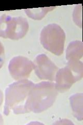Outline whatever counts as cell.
Returning <instances> with one entry per match:
<instances>
[{
  "label": "cell",
  "instance_id": "1",
  "mask_svg": "<svg viewBox=\"0 0 83 125\" xmlns=\"http://www.w3.org/2000/svg\"><path fill=\"white\" fill-rule=\"evenodd\" d=\"M58 91L54 83L42 81L31 89L26 102L28 113H39L50 107L54 103Z\"/></svg>",
  "mask_w": 83,
  "mask_h": 125
},
{
  "label": "cell",
  "instance_id": "2",
  "mask_svg": "<svg viewBox=\"0 0 83 125\" xmlns=\"http://www.w3.org/2000/svg\"><path fill=\"white\" fill-rule=\"evenodd\" d=\"M34 83L28 80H19L10 84L5 90L4 114L9 115L11 111L15 114L28 113L26 102L29 93Z\"/></svg>",
  "mask_w": 83,
  "mask_h": 125
},
{
  "label": "cell",
  "instance_id": "3",
  "mask_svg": "<svg viewBox=\"0 0 83 125\" xmlns=\"http://www.w3.org/2000/svg\"><path fill=\"white\" fill-rule=\"evenodd\" d=\"M65 33L56 23L44 27L40 34V41L44 48L53 54L60 56L64 52Z\"/></svg>",
  "mask_w": 83,
  "mask_h": 125
},
{
  "label": "cell",
  "instance_id": "4",
  "mask_svg": "<svg viewBox=\"0 0 83 125\" xmlns=\"http://www.w3.org/2000/svg\"><path fill=\"white\" fill-rule=\"evenodd\" d=\"M28 29V22L24 17H12L6 14L0 16L1 37L11 40H18L26 36Z\"/></svg>",
  "mask_w": 83,
  "mask_h": 125
},
{
  "label": "cell",
  "instance_id": "5",
  "mask_svg": "<svg viewBox=\"0 0 83 125\" xmlns=\"http://www.w3.org/2000/svg\"><path fill=\"white\" fill-rule=\"evenodd\" d=\"M34 69L33 62L21 56L13 57L9 65L10 75L15 80H26L29 78Z\"/></svg>",
  "mask_w": 83,
  "mask_h": 125
},
{
  "label": "cell",
  "instance_id": "6",
  "mask_svg": "<svg viewBox=\"0 0 83 125\" xmlns=\"http://www.w3.org/2000/svg\"><path fill=\"white\" fill-rule=\"evenodd\" d=\"M34 69L37 76L41 80L53 81L58 70L57 66L45 54H39L33 62Z\"/></svg>",
  "mask_w": 83,
  "mask_h": 125
},
{
  "label": "cell",
  "instance_id": "7",
  "mask_svg": "<svg viewBox=\"0 0 83 125\" xmlns=\"http://www.w3.org/2000/svg\"><path fill=\"white\" fill-rule=\"evenodd\" d=\"M82 77L73 72L68 66L58 69L55 76V83L58 92H65L68 91L76 81Z\"/></svg>",
  "mask_w": 83,
  "mask_h": 125
},
{
  "label": "cell",
  "instance_id": "8",
  "mask_svg": "<svg viewBox=\"0 0 83 125\" xmlns=\"http://www.w3.org/2000/svg\"><path fill=\"white\" fill-rule=\"evenodd\" d=\"M83 55L82 41L75 40L70 42L66 50L65 57L68 62H79Z\"/></svg>",
  "mask_w": 83,
  "mask_h": 125
},
{
  "label": "cell",
  "instance_id": "9",
  "mask_svg": "<svg viewBox=\"0 0 83 125\" xmlns=\"http://www.w3.org/2000/svg\"><path fill=\"white\" fill-rule=\"evenodd\" d=\"M70 102L74 116L77 120L82 121L83 118V94L76 93L70 97Z\"/></svg>",
  "mask_w": 83,
  "mask_h": 125
},
{
  "label": "cell",
  "instance_id": "10",
  "mask_svg": "<svg viewBox=\"0 0 83 125\" xmlns=\"http://www.w3.org/2000/svg\"><path fill=\"white\" fill-rule=\"evenodd\" d=\"M55 8V7H49L35 9H28L25 10V11L27 15L30 18L34 19L40 20L44 17L49 11L52 10Z\"/></svg>",
  "mask_w": 83,
  "mask_h": 125
},
{
  "label": "cell",
  "instance_id": "11",
  "mask_svg": "<svg viewBox=\"0 0 83 125\" xmlns=\"http://www.w3.org/2000/svg\"><path fill=\"white\" fill-rule=\"evenodd\" d=\"M80 5H77L75 9H74V11L73 13V19L74 22L77 24V26L82 27V21L80 19V17L82 19V16H80V14L82 13V11L80 13V10L82 9V5L81 6L80 8H79Z\"/></svg>",
  "mask_w": 83,
  "mask_h": 125
},
{
  "label": "cell",
  "instance_id": "12",
  "mask_svg": "<svg viewBox=\"0 0 83 125\" xmlns=\"http://www.w3.org/2000/svg\"><path fill=\"white\" fill-rule=\"evenodd\" d=\"M5 51L2 43L0 42V68H1L4 62Z\"/></svg>",
  "mask_w": 83,
  "mask_h": 125
},
{
  "label": "cell",
  "instance_id": "13",
  "mask_svg": "<svg viewBox=\"0 0 83 125\" xmlns=\"http://www.w3.org/2000/svg\"><path fill=\"white\" fill-rule=\"evenodd\" d=\"M3 94L2 91L0 90V106H1V105L3 103Z\"/></svg>",
  "mask_w": 83,
  "mask_h": 125
}]
</instances>
